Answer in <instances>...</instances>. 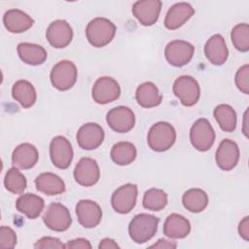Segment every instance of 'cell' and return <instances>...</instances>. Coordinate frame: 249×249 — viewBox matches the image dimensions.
<instances>
[{"label": "cell", "instance_id": "obj_1", "mask_svg": "<svg viewBox=\"0 0 249 249\" xmlns=\"http://www.w3.org/2000/svg\"><path fill=\"white\" fill-rule=\"evenodd\" d=\"M160 219L154 215L140 213L135 215L128 225L129 237L135 243L142 244L154 237L158 231Z\"/></svg>", "mask_w": 249, "mask_h": 249}, {"label": "cell", "instance_id": "obj_2", "mask_svg": "<svg viewBox=\"0 0 249 249\" xmlns=\"http://www.w3.org/2000/svg\"><path fill=\"white\" fill-rule=\"evenodd\" d=\"M116 25L106 18H95L86 27V36L89 43L95 48L107 46L115 37Z\"/></svg>", "mask_w": 249, "mask_h": 249}, {"label": "cell", "instance_id": "obj_3", "mask_svg": "<svg viewBox=\"0 0 249 249\" xmlns=\"http://www.w3.org/2000/svg\"><path fill=\"white\" fill-rule=\"evenodd\" d=\"M176 140V130L167 122L154 124L147 135L148 146L155 152H165L169 150Z\"/></svg>", "mask_w": 249, "mask_h": 249}, {"label": "cell", "instance_id": "obj_4", "mask_svg": "<svg viewBox=\"0 0 249 249\" xmlns=\"http://www.w3.org/2000/svg\"><path fill=\"white\" fill-rule=\"evenodd\" d=\"M78 70L76 65L70 60H60L53 68L50 79L53 88L58 90H68L76 83Z\"/></svg>", "mask_w": 249, "mask_h": 249}, {"label": "cell", "instance_id": "obj_5", "mask_svg": "<svg viewBox=\"0 0 249 249\" xmlns=\"http://www.w3.org/2000/svg\"><path fill=\"white\" fill-rule=\"evenodd\" d=\"M172 89L175 96L186 107L194 106L200 97V88L197 81L189 75L178 77L174 81Z\"/></svg>", "mask_w": 249, "mask_h": 249}, {"label": "cell", "instance_id": "obj_6", "mask_svg": "<svg viewBox=\"0 0 249 249\" xmlns=\"http://www.w3.org/2000/svg\"><path fill=\"white\" fill-rule=\"evenodd\" d=\"M215 131L209 121L204 118L196 120L190 129V141L199 152L208 151L215 141Z\"/></svg>", "mask_w": 249, "mask_h": 249}, {"label": "cell", "instance_id": "obj_7", "mask_svg": "<svg viewBox=\"0 0 249 249\" xmlns=\"http://www.w3.org/2000/svg\"><path fill=\"white\" fill-rule=\"evenodd\" d=\"M43 222L52 231H65L70 228L72 218L66 206L59 202H52L43 215Z\"/></svg>", "mask_w": 249, "mask_h": 249}, {"label": "cell", "instance_id": "obj_8", "mask_svg": "<svg viewBox=\"0 0 249 249\" xmlns=\"http://www.w3.org/2000/svg\"><path fill=\"white\" fill-rule=\"evenodd\" d=\"M195 53V47L184 40H173L164 49V56L167 62L174 67H182L188 64Z\"/></svg>", "mask_w": 249, "mask_h": 249}, {"label": "cell", "instance_id": "obj_9", "mask_svg": "<svg viewBox=\"0 0 249 249\" xmlns=\"http://www.w3.org/2000/svg\"><path fill=\"white\" fill-rule=\"evenodd\" d=\"M121 95V87L112 77L98 78L91 89L92 99L98 104H108L117 100Z\"/></svg>", "mask_w": 249, "mask_h": 249}, {"label": "cell", "instance_id": "obj_10", "mask_svg": "<svg viewBox=\"0 0 249 249\" xmlns=\"http://www.w3.org/2000/svg\"><path fill=\"white\" fill-rule=\"evenodd\" d=\"M50 157L55 167L68 168L73 160V149L70 141L62 135L53 137L50 144Z\"/></svg>", "mask_w": 249, "mask_h": 249}, {"label": "cell", "instance_id": "obj_11", "mask_svg": "<svg viewBox=\"0 0 249 249\" xmlns=\"http://www.w3.org/2000/svg\"><path fill=\"white\" fill-rule=\"evenodd\" d=\"M137 194L138 190L135 184L127 183L119 187L111 197L113 209L120 214L129 213L136 204Z\"/></svg>", "mask_w": 249, "mask_h": 249}, {"label": "cell", "instance_id": "obj_12", "mask_svg": "<svg viewBox=\"0 0 249 249\" xmlns=\"http://www.w3.org/2000/svg\"><path fill=\"white\" fill-rule=\"evenodd\" d=\"M106 122L114 131L126 133L133 128L135 116L130 108L126 106H117L108 111Z\"/></svg>", "mask_w": 249, "mask_h": 249}, {"label": "cell", "instance_id": "obj_13", "mask_svg": "<svg viewBox=\"0 0 249 249\" xmlns=\"http://www.w3.org/2000/svg\"><path fill=\"white\" fill-rule=\"evenodd\" d=\"M73 176L75 181L83 187L95 185L100 178V170L96 160L88 157L82 158L74 168Z\"/></svg>", "mask_w": 249, "mask_h": 249}, {"label": "cell", "instance_id": "obj_14", "mask_svg": "<svg viewBox=\"0 0 249 249\" xmlns=\"http://www.w3.org/2000/svg\"><path fill=\"white\" fill-rule=\"evenodd\" d=\"M46 38L52 47L55 49L65 48L72 41V27L64 19L53 20L47 28Z\"/></svg>", "mask_w": 249, "mask_h": 249}, {"label": "cell", "instance_id": "obj_15", "mask_svg": "<svg viewBox=\"0 0 249 249\" xmlns=\"http://www.w3.org/2000/svg\"><path fill=\"white\" fill-rule=\"evenodd\" d=\"M104 136V130L101 125L96 123H87L78 129L76 140L80 148L94 150L102 144Z\"/></svg>", "mask_w": 249, "mask_h": 249}, {"label": "cell", "instance_id": "obj_16", "mask_svg": "<svg viewBox=\"0 0 249 249\" xmlns=\"http://www.w3.org/2000/svg\"><path fill=\"white\" fill-rule=\"evenodd\" d=\"M78 222L86 229L96 227L102 219V210L98 203L90 199H81L76 204Z\"/></svg>", "mask_w": 249, "mask_h": 249}, {"label": "cell", "instance_id": "obj_17", "mask_svg": "<svg viewBox=\"0 0 249 249\" xmlns=\"http://www.w3.org/2000/svg\"><path fill=\"white\" fill-rule=\"evenodd\" d=\"M215 160L217 166L224 171L233 169L239 160V148L237 144L233 140L223 139L216 150Z\"/></svg>", "mask_w": 249, "mask_h": 249}, {"label": "cell", "instance_id": "obj_18", "mask_svg": "<svg viewBox=\"0 0 249 249\" xmlns=\"http://www.w3.org/2000/svg\"><path fill=\"white\" fill-rule=\"evenodd\" d=\"M161 5L160 0L136 1L132 6V14L142 25L151 26L158 21Z\"/></svg>", "mask_w": 249, "mask_h": 249}, {"label": "cell", "instance_id": "obj_19", "mask_svg": "<svg viewBox=\"0 0 249 249\" xmlns=\"http://www.w3.org/2000/svg\"><path fill=\"white\" fill-rule=\"evenodd\" d=\"M195 14L193 6L187 2H179L169 8L164 18V26L175 30L185 24Z\"/></svg>", "mask_w": 249, "mask_h": 249}, {"label": "cell", "instance_id": "obj_20", "mask_svg": "<svg viewBox=\"0 0 249 249\" xmlns=\"http://www.w3.org/2000/svg\"><path fill=\"white\" fill-rule=\"evenodd\" d=\"M204 53L213 65H223L229 56V50L224 37L220 34L212 35L205 43Z\"/></svg>", "mask_w": 249, "mask_h": 249}, {"label": "cell", "instance_id": "obj_21", "mask_svg": "<svg viewBox=\"0 0 249 249\" xmlns=\"http://www.w3.org/2000/svg\"><path fill=\"white\" fill-rule=\"evenodd\" d=\"M39 160L37 148L30 143H21L18 145L12 154V163L19 169L32 168Z\"/></svg>", "mask_w": 249, "mask_h": 249}, {"label": "cell", "instance_id": "obj_22", "mask_svg": "<svg viewBox=\"0 0 249 249\" xmlns=\"http://www.w3.org/2000/svg\"><path fill=\"white\" fill-rule=\"evenodd\" d=\"M3 22L11 33H22L32 27L33 18L18 9H10L3 16Z\"/></svg>", "mask_w": 249, "mask_h": 249}, {"label": "cell", "instance_id": "obj_23", "mask_svg": "<svg viewBox=\"0 0 249 249\" xmlns=\"http://www.w3.org/2000/svg\"><path fill=\"white\" fill-rule=\"evenodd\" d=\"M191 231V224L184 216L172 213L167 216L163 224V233L165 236L173 239L186 237Z\"/></svg>", "mask_w": 249, "mask_h": 249}, {"label": "cell", "instance_id": "obj_24", "mask_svg": "<svg viewBox=\"0 0 249 249\" xmlns=\"http://www.w3.org/2000/svg\"><path fill=\"white\" fill-rule=\"evenodd\" d=\"M44 207V199L35 194H23L19 196V197L16 201L17 210L24 214L28 219H36L37 217H39Z\"/></svg>", "mask_w": 249, "mask_h": 249}, {"label": "cell", "instance_id": "obj_25", "mask_svg": "<svg viewBox=\"0 0 249 249\" xmlns=\"http://www.w3.org/2000/svg\"><path fill=\"white\" fill-rule=\"evenodd\" d=\"M34 183L37 191L47 196H56L65 192L64 181L54 173H41L36 177Z\"/></svg>", "mask_w": 249, "mask_h": 249}, {"label": "cell", "instance_id": "obj_26", "mask_svg": "<svg viewBox=\"0 0 249 249\" xmlns=\"http://www.w3.org/2000/svg\"><path fill=\"white\" fill-rule=\"evenodd\" d=\"M135 99L141 107L153 108L161 103L162 95L154 83L145 82L137 87L135 91Z\"/></svg>", "mask_w": 249, "mask_h": 249}, {"label": "cell", "instance_id": "obj_27", "mask_svg": "<svg viewBox=\"0 0 249 249\" xmlns=\"http://www.w3.org/2000/svg\"><path fill=\"white\" fill-rule=\"evenodd\" d=\"M18 54L19 58L26 64L29 65H41L43 64L47 57V51L40 45L32 43H19L17 48Z\"/></svg>", "mask_w": 249, "mask_h": 249}, {"label": "cell", "instance_id": "obj_28", "mask_svg": "<svg viewBox=\"0 0 249 249\" xmlns=\"http://www.w3.org/2000/svg\"><path fill=\"white\" fill-rule=\"evenodd\" d=\"M12 96L23 108L32 107L37 99L34 86L26 80H18L13 85Z\"/></svg>", "mask_w": 249, "mask_h": 249}, {"label": "cell", "instance_id": "obj_29", "mask_svg": "<svg viewBox=\"0 0 249 249\" xmlns=\"http://www.w3.org/2000/svg\"><path fill=\"white\" fill-rule=\"evenodd\" d=\"M182 203L188 211L192 213H199L207 207L208 196L201 189H190L184 193Z\"/></svg>", "mask_w": 249, "mask_h": 249}, {"label": "cell", "instance_id": "obj_30", "mask_svg": "<svg viewBox=\"0 0 249 249\" xmlns=\"http://www.w3.org/2000/svg\"><path fill=\"white\" fill-rule=\"evenodd\" d=\"M110 156L116 164L124 166L134 161L137 156V151L132 143L122 141L113 145Z\"/></svg>", "mask_w": 249, "mask_h": 249}, {"label": "cell", "instance_id": "obj_31", "mask_svg": "<svg viewBox=\"0 0 249 249\" xmlns=\"http://www.w3.org/2000/svg\"><path fill=\"white\" fill-rule=\"evenodd\" d=\"M213 116L222 130L226 132H232L236 128V113L234 109L229 104H220L215 107Z\"/></svg>", "mask_w": 249, "mask_h": 249}, {"label": "cell", "instance_id": "obj_32", "mask_svg": "<svg viewBox=\"0 0 249 249\" xmlns=\"http://www.w3.org/2000/svg\"><path fill=\"white\" fill-rule=\"evenodd\" d=\"M4 186L10 193L21 195L27 187V181L25 176L14 166L7 171L4 179Z\"/></svg>", "mask_w": 249, "mask_h": 249}, {"label": "cell", "instance_id": "obj_33", "mask_svg": "<svg viewBox=\"0 0 249 249\" xmlns=\"http://www.w3.org/2000/svg\"><path fill=\"white\" fill-rule=\"evenodd\" d=\"M142 203L144 208L148 210L160 211L167 204V194L160 189H149L144 194Z\"/></svg>", "mask_w": 249, "mask_h": 249}, {"label": "cell", "instance_id": "obj_34", "mask_svg": "<svg viewBox=\"0 0 249 249\" xmlns=\"http://www.w3.org/2000/svg\"><path fill=\"white\" fill-rule=\"evenodd\" d=\"M233 47L242 53L249 51V25L247 23L236 24L231 33Z\"/></svg>", "mask_w": 249, "mask_h": 249}, {"label": "cell", "instance_id": "obj_35", "mask_svg": "<svg viewBox=\"0 0 249 249\" xmlns=\"http://www.w3.org/2000/svg\"><path fill=\"white\" fill-rule=\"evenodd\" d=\"M234 82L237 89L244 94H249V65L244 64L235 74Z\"/></svg>", "mask_w": 249, "mask_h": 249}, {"label": "cell", "instance_id": "obj_36", "mask_svg": "<svg viewBox=\"0 0 249 249\" xmlns=\"http://www.w3.org/2000/svg\"><path fill=\"white\" fill-rule=\"evenodd\" d=\"M17 244V234L15 231L6 226L0 228V247L14 248Z\"/></svg>", "mask_w": 249, "mask_h": 249}, {"label": "cell", "instance_id": "obj_37", "mask_svg": "<svg viewBox=\"0 0 249 249\" xmlns=\"http://www.w3.org/2000/svg\"><path fill=\"white\" fill-rule=\"evenodd\" d=\"M34 248H36V249H46V248L61 249V248H65V245L57 237L44 236L35 242Z\"/></svg>", "mask_w": 249, "mask_h": 249}, {"label": "cell", "instance_id": "obj_38", "mask_svg": "<svg viewBox=\"0 0 249 249\" xmlns=\"http://www.w3.org/2000/svg\"><path fill=\"white\" fill-rule=\"evenodd\" d=\"M65 248L68 249H77V248H83V249H90L91 248V244L89 243V241L86 238H76V239H72L69 240L66 244H65Z\"/></svg>", "mask_w": 249, "mask_h": 249}, {"label": "cell", "instance_id": "obj_39", "mask_svg": "<svg viewBox=\"0 0 249 249\" xmlns=\"http://www.w3.org/2000/svg\"><path fill=\"white\" fill-rule=\"evenodd\" d=\"M238 233L245 241L249 240V217H244L238 225Z\"/></svg>", "mask_w": 249, "mask_h": 249}, {"label": "cell", "instance_id": "obj_40", "mask_svg": "<svg viewBox=\"0 0 249 249\" xmlns=\"http://www.w3.org/2000/svg\"><path fill=\"white\" fill-rule=\"evenodd\" d=\"M177 247V243L175 241H169L163 238L159 239L155 244L151 245L150 248H160V249H164V248H176Z\"/></svg>", "mask_w": 249, "mask_h": 249}, {"label": "cell", "instance_id": "obj_41", "mask_svg": "<svg viewBox=\"0 0 249 249\" xmlns=\"http://www.w3.org/2000/svg\"><path fill=\"white\" fill-rule=\"evenodd\" d=\"M99 249H111V248H120L118 243L112 239V238H103L100 240V243L98 244Z\"/></svg>", "mask_w": 249, "mask_h": 249}]
</instances>
